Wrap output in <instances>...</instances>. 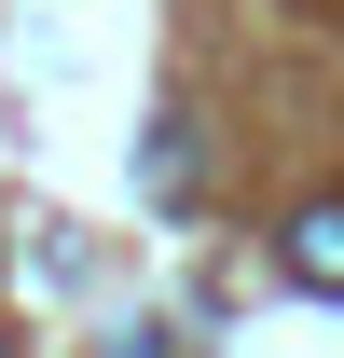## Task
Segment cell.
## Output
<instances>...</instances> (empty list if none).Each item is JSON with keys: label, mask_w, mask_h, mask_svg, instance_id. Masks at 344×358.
<instances>
[{"label": "cell", "mask_w": 344, "mask_h": 358, "mask_svg": "<svg viewBox=\"0 0 344 358\" xmlns=\"http://www.w3.org/2000/svg\"><path fill=\"white\" fill-rule=\"evenodd\" d=\"M289 275L317 289V303H344V207H303L289 221Z\"/></svg>", "instance_id": "6da1fadb"}]
</instances>
